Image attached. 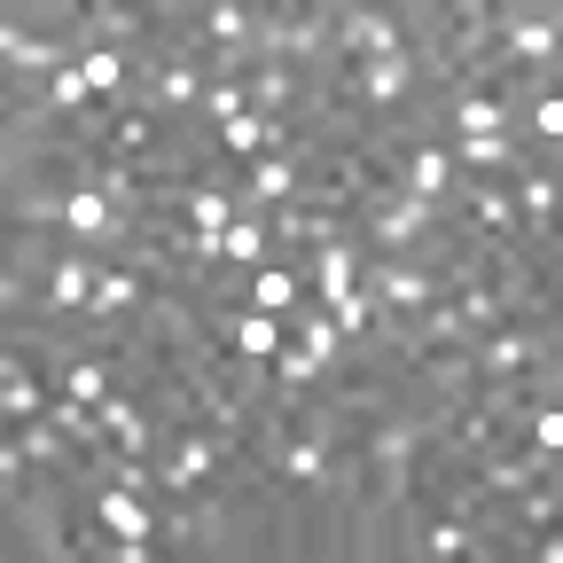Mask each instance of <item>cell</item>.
Instances as JSON below:
<instances>
[{"mask_svg": "<svg viewBox=\"0 0 563 563\" xmlns=\"http://www.w3.org/2000/svg\"><path fill=\"white\" fill-rule=\"evenodd\" d=\"M470 361H477V384H517L555 361V321H501L493 336L470 344Z\"/></svg>", "mask_w": 563, "mask_h": 563, "instance_id": "6", "label": "cell"}, {"mask_svg": "<svg viewBox=\"0 0 563 563\" xmlns=\"http://www.w3.org/2000/svg\"><path fill=\"white\" fill-rule=\"evenodd\" d=\"M384 55H407V9L336 0V24H329V70H336V63H384Z\"/></svg>", "mask_w": 563, "mask_h": 563, "instance_id": "4", "label": "cell"}, {"mask_svg": "<svg viewBox=\"0 0 563 563\" xmlns=\"http://www.w3.org/2000/svg\"><path fill=\"white\" fill-rule=\"evenodd\" d=\"M525 439H532L548 462H563V399H540V407H525Z\"/></svg>", "mask_w": 563, "mask_h": 563, "instance_id": "22", "label": "cell"}, {"mask_svg": "<svg viewBox=\"0 0 563 563\" xmlns=\"http://www.w3.org/2000/svg\"><path fill=\"white\" fill-rule=\"evenodd\" d=\"M235 196H243L251 220H274L282 203L306 196V150H266V157H251V165L235 173Z\"/></svg>", "mask_w": 563, "mask_h": 563, "instance_id": "8", "label": "cell"}, {"mask_svg": "<svg viewBox=\"0 0 563 563\" xmlns=\"http://www.w3.org/2000/svg\"><path fill=\"white\" fill-rule=\"evenodd\" d=\"M454 150H446V141H407V150H399V188L407 196H422V203H446L454 196Z\"/></svg>", "mask_w": 563, "mask_h": 563, "instance_id": "14", "label": "cell"}, {"mask_svg": "<svg viewBox=\"0 0 563 563\" xmlns=\"http://www.w3.org/2000/svg\"><path fill=\"white\" fill-rule=\"evenodd\" d=\"M509 203H517L525 243H532V235H555V211H563V165L532 150V165H525V173H509Z\"/></svg>", "mask_w": 563, "mask_h": 563, "instance_id": "11", "label": "cell"}, {"mask_svg": "<svg viewBox=\"0 0 563 563\" xmlns=\"http://www.w3.org/2000/svg\"><path fill=\"white\" fill-rule=\"evenodd\" d=\"M70 55H79L70 40L32 32V24H16V16H0V70H9V87H47Z\"/></svg>", "mask_w": 563, "mask_h": 563, "instance_id": "9", "label": "cell"}, {"mask_svg": "<svg viewBox=\"0 0 563 563\" xmlns=\"http://www.w3.org/2000/svg\"><path fill=\"white\" fill-rule=\"evenodd\" d=\"M290 344H306V352H313L321 368H336L344 352H352V344H344V329H336V321H329V313H321L313 298H306V306L290 313Z\"/></svg>", "mask_w": 563, "mask_h": 563, "instance_id": "17", "label": "cell"}, {"mask_svg": "<svg viewBox=\"0 0 563 563\" xmlns=\"http://www.w3.org/2000/svg\"><path fill=\"white\" fill-rule=\"evenodd\" d=\"M95 415H102V439H110V454L157 462V446H165V422H157V407L141 399V391H110Z\"/></svg>", "mask_w": 563, "mask_h": 563, "instance_id": "10", "label": "cell"}, {"mask_svg": "<svg viewBox=\"0 0 563 563\" xmlns=\"http://www.w3.org/2000/svg\"><path fill=\"white\" fill-rule=\"evenodd\" d=\"M329 24L336 0H282V9H258V63H290L306 79L329 70Z\"/></svg>", "mask_w": 563, "mask_h": 563, "instance_id": "1", "label": "cell"}, {"mask_svg": "<svg viewBox=\"0 0 563 563\" xmlns=\"http://www.w3.org/2000/svg\"><path fill=\"white\" fill-rule=\"evenodd\" d=\"M446 298L462 306V329H470V336H493V329H501V321H509V306H501V298H493V290H485V282H462V290H446Z\"/></svg>", "mask_w": 563, "mask_h": 563, "instance_id": "21", "label": "cell"}, {"mask_svg": "<svg viewBox=\"0 0 563 563\" xmlns=\"http://www.w3.org/2000/svg\"><path fill=\"white\" fill-rule=\"evenodd\" d=\"M266 258H274V235H266V220H251V211H243V220L220 235V266H228V274H258Z\"/></svg>", "mask_w": 563, "mask_h": 563, "instance_id": "18", "label": "cell"}, {"mask_svg": "<svg viewBox=\"0 0 563 563\" xmlns=\"http://www.w3.org/2000/svg\"><path fill=\"white\" fill-rule=\"evenodd\" d=\"M243 87H251V110H258V118H298L306 95H313V79H306V70H290V63H251Z\"/></svg>", "mask_w": 563, "mask_h": 563, "instance_id": "15", "label": "cell"}, {"mask_svg": "<svg viewBox=\"0 0 563 563\" xmlns=\"http://www.w3.org/2000/svg\"><path fill=\"white\" fill-rule=\"evenodd\" d=\"M235 470V446L211 431V422H188V431H165L157 446V501H188V493H203L211 477Z\"/></svg>", "mask_w": 563, "mask_h": 563, "instance_id": "2", "label": "cell"}, {"mask_svg": "<svg viewBox=\"0 0 563 563\" xmlns=\"http://www.w3.org/2000/svg\"><path fill=\"white\" fill-rule=\"evenodd\" d=\"M243 306L290 321V313L306 306V266H298V258H266L258 274H243Z\"/></svg>", "mask_w": 563, "mask_h": 563, "instance_id": "16", "label": "cell"}, {"mask_svg": "<svg viewBox=\"0 0 563 563\" xmlns=\"http://www.w3.org/2000/svg\"><path fill=\"white\" fill-rule=\"evenodd\" d=\"M446 150H454L462 180H509V173L532 165V141L525 133H462V141H446Z\"/></svg>", "mask_w": 563, "mask_h": 563, "instance_id": "13", "label": "cell"}, {"mask_svg": "<svg viewBox=\"0 0 563 563\" xmlns=\"http://www.w3.org/2000/svg\"><path fill=\"white\" fill-rule=\"evenodd\" d=\"M298 266H306V298H313V306H344L352 290H361V266H368V251H361V235H336V243L306 251Z\"/></svg>", "mask_w": 563, "mask_h": 563, "instance_id": "12", "label": "cell"}, {"mask_svg": "<svg viewBox=\"0 0 563 563\" xmlns=\"http://www.w3.org/2000/svg\"><path fill=\"white\" fill-rule=\"evenodd\" d=\"M235 118H251V87H243V79H211L196 125H203V133H220V125H235Z\"/></svg>", "mask_w": 563, "mask_h": 563, "instance_id": "20", "label": "cell"}, {"mask_svg": "<svg viewBox=\"0 0 563 563\" xmlns=\"http://www.w3.org/2000/svg\"><path fill=\"white\" fill-rule=\"evenodd\" d=\"M361 290L376 298V313L415 321L422 306H439V298H446V282L422 266V258H368V266H361Z\"/></svg>", "mask_w": 563, "mask_h": 563, "instance_id": "7", "label": "cell"}, {"mask_svg": "<svg viewBox=\"0 0 563 563\" xmlns=\"http://www.w3.org/2000/svg\"><path fill=\"white\" fill-rule=\"evenodd\" d=\"M95 282H102V251H79V243H63L40 274V298H32V321L47 329H79L87 321V298H95Z\"/></svg>", "mask_w": 563, "mask_h": 563, "instance_id": "5", "label": "cell"}, {"mask_svg": "<svg viewBox=\"0 0 563 563\" xmlns=\"http://www.w3.org/2000/svg\"><path fill=\"white\" fill-rule=\"evenodd\" d=\"M439 228H446V203H422V196H407V188L384 196V203H368L361 220H352V235H361L368 258H415Z\"/></svg>", "mask_w": 563, "mask_h": 563, "instance_id": "3", "label": "cell"}, {"mask_svg": "<svg viewBox=\"0 0 563 563\" xmlns=\"http://www.w3.org/2000/svg\"><path fill=\"white\" fill-rule=\"evenodd\" d=\"M525 141H532L540 157H563V95H555V87L525 102Z\"/></svg>", "mask_w": 563, "mask_h": 563, "instance_id": "19", "label": "cell"}]
</instances>
